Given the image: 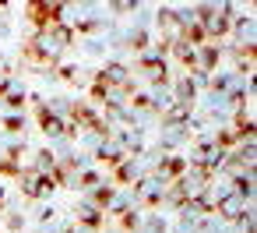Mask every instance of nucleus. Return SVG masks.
<instances>
[{
  "mask_svg": "<svg viewBox=\"0 0 257 233\" xmlns=\"http://www.w3.org/2000/svg\"><path fill=\"white\" fill-rule=\"evenodd\" d=\"M60 15H64V4H29L25 8V18L36 29V36L39 32H50L53 25H60Z\"/></svg>",
  "mask_w": 257,
  "mask_h": 233,
  "instance_id": "nucleus-1",
  "label": "nucleus"
},
{
  "mask_svg": "<svg viewBox=\"0 0 257 233\" xmlns=\"http://www.w3.org/2000/svg\"><path fill=\"white\" fill-rule=\"evenodd\" d=\"M250 208H253V205H246L239 194H232V191H229V194H222V198H218V205H215V215H222L225 222H236V219H243Z\"/></svg>",
  "mask_w": 257,
  "mask_h": 233,
  "instance_id": "nucleus-2",
  "label": "nucleus"
},
{
  "mask_svg": "<svg viewBox=\"0 0 257 233\" xmlns=\"http://www.w3.org/2000/svg\"><path fill=\"white\" fill-rule=\"evenodd\" d=\"M36 120H39V131H43L46 138H60V134H64V117H60V113H53L46 103H39V106H36Z\"/></svg>",
  "mask_w": 257,
  "mask_h": 233,
  "instance_id": "nucleus-3",
  "label": "nucleus"
},
{
  "mask_svg": "<svg viewBox=\"0 0 257 233\" xmlns=\"http://www.w3.org/2000/svg\"><path fill=\"white\" fill-rule=\"evenodd\" d=\"M113 201H116V187L113 184H99L95 191H92V208H99V212H106V208H113Z\"/></svg>",
  "mask_w": 257,
  "mask_h": 233,
  "instance_id": "nucleus-4",
  "label": "nucleus"
},
{
  "mask_svg": "<svg viewBox=\"0 0 257 233\" xmlns=\"http://www.w3.org/2000/svg\"><path fill=\"white\" fill-rule=\"evenodd\" d=\"M102 222H106V212H99L92 205H85L78 215V226H85V229H102Z\"/></svg>",
  "mask_w": 257,
  "mask_h": 233,
  "instance_id": "nucleus-5",
  "label": "nucleus"
},
{
  "mask_svg": "<svg viewBox=\"0 0 257 233\" xmlns=\"http://www.w3.org/2000/svg\"><path fill=\"white\" fill-rule=\"evenodd\" d=\"M127 50H134V53L141 57V53L148 50V32H145V29H134V32L127 36Z\"/></svg>",
  "mask_w": 257,
  "mask_h": 233,
  "instance_id": "nucleus-6",
  "label": "nucleus"
},
{
  "mask_svg": "<svg viewBox=\"0 0 257 233\" xmlns=\"http://www.w3.org/2000/svg\"><path fill=\"white\" fill-rule=\"evenodd\" d=\"M74 184L85 187V191H95V187L102 184V173H95V170H81V173L74 177Z\"/></svg>",
  "mask_w": 257,
  "mask_h": 233,
  "instance_id": "nucleus-7",
  "label": "nucleus"
},
{
  "mask_svg": "<svg viewBox=\"0 0 257 233\" xmlns=\"http://www.w3.org/2000/svg\"><path fill=\"white\" fill-rule=\"evenodd\" d=\"M0 103H4L8 110H15V113H18V110H25V92H18V89L11 85V89H8V96L0 99Z\"/></svg>",
  "mask_w": 257,
  "mask_h": 233,
  "instance_id": "nucleus-8",
  "label": "nucleus"
},
{
  "mask_svg": "<svg viewBox=\"0 0 257 233\" xmlns=\"http://www.w3.org/2000/svg\"><path fill=\"white\" fill-rule=\"evenodd\" d=\"M4 127H8V134H22L25 131V117L11 113V117H4Z\"/></svg>",
  "mask_w": 257,
  "mask_h": 233,
  "instance_id": "nucleus-9",
  "label": "nucleus"
},
{
  "mask_svg": "<svg viewBox=\"0 0 257 233\" xmlns=\"http://www.w3.org/2000/svg\"><path fill=\"white\" fill-rule=\"evenodd\" d=\"M134 110H145L148 113V110H155V99L148 92H141V96H134Z\"/></svg>",
  "mask_w": 257,
  "mask_h": 233,
  "instance_id": "nucleus-10",
  "label": "nucleus"
},
{
  "mask_svg": "<svg viewBox=\"0 0 257 233\" xmlns=\"http://www.w3.org/2000/svg\"><path fill=\"white\" fill-rule=\"evenodd\" d=\"M4 198H8V191H4V184H0V205H4Z\"/></svg>",
  "mask_w": 257,
  "mask_h": 233,
  "instance_id": "nucleus-11",
  "label": "nucleus"
}]
</instances>
